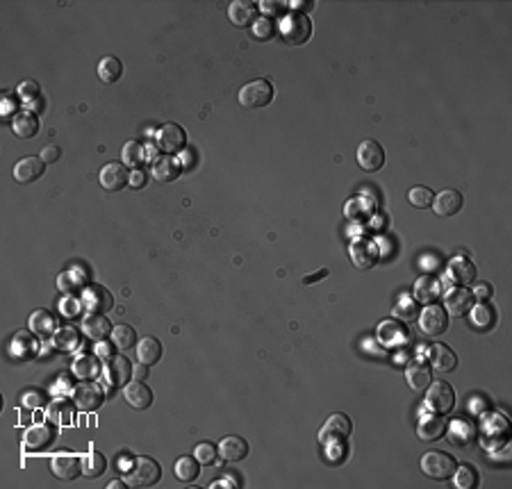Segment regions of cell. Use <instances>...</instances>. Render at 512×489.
I'll return each mask as SVG.
<instances>
[{
    "label": "cell",
    "instance_id": "60",
    "mask_svg": "<svg viewBox=\"0 0 512 489\" xmlns=\"http://www.w3.org/2000/svg\"><path fill=\"white\" fill-rule=\"evenodd\" d=\"M125 487H127V483H123V480H112L108 485V489H125Z\"/></svg>",
    "mask_w": 512,
    "mask_h": 489
},
{
    "label": "cell",
    "instance_id": "58",
    "mask_svg": "<svg viewBox=\"0 0 512 489\" xmlns=\"http://www.w3.org/2000/svg\"><path fill=\"white\" fill-rule=\"evenodd\" d=\"M260 7L266 11V14H281V5L278 3H260Z\"/></svg>",
    "mask_w": 512,
    "mask_h": 489
},
{
    "label": "cell",
    "instance_id": "40",
    "mask_svg": "<svg viewBox=\"0 0 512 489\" xmlns=\"http://www.w3.org/2000/svg\"><path fill=\"white\" fill-rule=\"evenodd\" d=\"M121 75H123V64H121L119 57L108 55V57H103V60L98 62V78L103 80V83L112 85V83H116V80H119Z\"/></svg>",
    "mask_w": 512,
    "mask_h": 489
},
{
    "label": "cell",
    "instance_id": "9",
    "mask_svg": "<svg viewBox=\"0 0 512 489\" xmlns=\"http://www.w3.org/2000/svg\"><path fill=\"white\" fill-rule=\"evenodd\" d=\"M410 340V332H408V325L399 319H387L378 325V342L387 348H399L403 344H408Z\"/></svg>",
    "mask_w": 512,
    "mask_h": 489
},
{
    "label": "cell",
    "instance_id": "41",
    "mask_svg": "<svg viewBox=\"0 0 512 489\" xmlns=\"http://www.w3.org/2000/svg\"><path fill=\"white\" fill-rule=\"evenodd\" d=\"M108 469V460L100 451H89L87 456H83V473L87 478H100Z\"/></svg>",
    "mask_w": 512,
    "mask_h": 489
},
{
    "label": "cell",
    "instance_id": "55",
    "mask_svg": "<svg viewBox=\"0 0 512 489\" xmlns=\"http://www.w3.org/2000/svg\"><path fill=\"white\" fill-rule=\"evenodd\" d=\"M146 376H148V364L139 362V364L132 367V378H135V380H144Z\"/></svg>",
    "mask_w": 512,
    "mask_h": 489
},
{
    "label": "cell",
    "instance_id": "31",
    "mask_svg": "<svg viewBox=\"0 0 512 489\" xmlns=\"http://www.w3.org/2000/svg\"><path fill=\"white\" fill-rule=\"evenodd\" d=\"M57 328V319L48 310H37L30 314V332H34L37 337H55Z\"/></svg>",
    "mask_w": 512,
    "mask_h": 489
},
{
    "label": "cell",
    "instance_id": "16",
    "mask_svg": "<svg viewBox=\"0 0 512 489\" xmlns=\"http://www.w3.org/2000/svg\"><path fill=\"white\" fill-rule=\"evenodd\" d=\"M114 305V298L112 294L108 292L105 287L100 285H89L83 294V307L89 312V314H105L110 312Z\"/></svg>",
    "mask_w": 512,
    "mask_h": 489
},
{
    "label": "cell",
    "instance_id": "50",
    "mask_svg": "<svg viewBox=\"0 0 512 489\" xmlns=\"http://www.w3.org/2000/svg\"><path fill=\"white\" fill-rule=\"evenodd\" d=\"M251 32H253V37L255 39H271L273 34H276V28H273V23L269 19H260V21H255L253 26H251Z\"/></svg>",
    "mask_w": 512,
    "mask_h": 489
},
{
    "label": "cell",
    "instance_id": "59",
    "mask_svg": "<svg viewBox=\"0 0 512 489\" xmlns=\"http://www.w3.org/2000/svg\"><path fill=\"white\" fill-rule=\"evenodd\" d=\"M325 275H328V271H325V269H321L319 273H314V275H308L303 283H305V285H312V283H317L319 278H325Z\"/></svg>",
    "mask_w": 512,
    "mask_h": 489
},
{
    "label": "cell",
    "instance_id": "38",
    "mask_svg": "<svg viewBox=\"0 0 512 489\" xmlns=\"http://www.w3.org/2000/svg\"><path fill=\"white\" fill-rule=\"evenodd\" d=\"M374 198L371 196H357V198H351V201L346 203V216L353 219V221H362V219H369L371 212H374Z\"/></svg>",
    "mask_w": 512,
    "mask_h": 489
},
{
    "label": "cell",
    "instance_id": "3",
    "mask_svg": "<svg viewBox=\"0 0 512 489\" xmlns=\"http://www.w3.org/2000/svg\"><path fill=\"white\" fill-rule=\"evenodd\" d=\"M237 98H239V105H244V107H249V110L266 107V105L273 100V85L264 78L251 80V83H246L239 89Z\"/></svg>",
    "mask_w": 512,
    "mask_h": 489
},
{
    "label": "cell",
    "instance_id": "47",
    "mask_svg": "<svg viewBox=\"0 0 512 489\" xmlns=\"http://www.w3.org/2000/svg\"><path fill=\"white\" fill-rule=\"evenodd\" d=\"M194 458L201 464H205V467H209V464H214L219 460V446L209 444V441H201L194 451Z\"/></svg>",
    "mask_w": 512,
    "mask_h": 489
},
{
    "label": "cell",
    "instance_id": "53",
    "mask_svg": "<svg viewBox=\"0 0 512 489\" xmlns=\"http://www.w3.org/2000/svg\"><path fill=\"white\" fill-rule=\"evenodd\" d=\"M146 182H148V171H144V169L130 171V187L142 189V187H146Z\"/></svg>",
    "mask_w": 512,
    "mask_h": 489
},
{
    "label": "cell",
    "instance_id": "33",
    "mask_svg": "<svg viewBox=\"0 0 512 489\" xmlns=\"http://www.w3.org/2000/svg\"><path fill=\"white\" fill-rule=\"evenodd\" d=\"M439 296H442V283L437 280V278H433V275H422V278H419L417 285H414V298L419 303H426V305H430V303H435Z\"/></svg>",
    "mask_w": 512,
    "mask_h": 489
},
{
    "label": "cell",
    "instance_id": "43",
    "mask_svg": "<svg viewBox=\"0 0 512 489\" xmlns=\"http://www.w3.org/2000/svg\"><path fill=\"white\" fill-rule=\"evenodd\" d=\"M419 305H422V303H419L417 298L403 294L399 298L397 305H394V317H397L399 321H403V323H408V321L419 317V312H422V310H419Z\"/></svg>",
    "mask_w": 512,
    "mask_h": 489
},
{
    "label": "cell",
    "instance_id": "37",
    "mask_svg": "<svg viewBox=\"0 0 512 489\" xmlns=\"http://www.w3.org/2000/svg\"><path fill=\"white\" fill-rule=\"evenodd\" d=\"M160 357H162V344L160 340H155V337H144L142 342L137 344V359L142 364H155L160 362Z\"/></svg>",
    "mask_w": 512,
    "mask_h": 489
},
{
    "label": "cell",
    "instance_id": "10",
    "mask_svg": "<svg viewBox=\"0 0 512 489\" xmlns=\"http://www.w3.org/2000/svg\"><path fill=\"white\" fill-rule=\"evenodd\" d=\"M348 255H351V262L357 266V269H371V266H374L380 258L378 246L367 237L353 239L351 248H348Z\"/></svg>",
    "mask_w": 512,
    "mask_h": 489
},
{
    "label": "cell",
    "instance_id": "32",
    "mask_svg": "<svg viewBox=\"0 0 512 489\" xmlns=\"http://www.w3.org/2000/svg\"><path fill=\"white\" fill-rule=\"evenodd\" d=\"M11 130H14V135L21 139H30L39 132V119L30 110L16 112L14 119H11Z\"/></svg>",
    "mask_w": 512,
    "mask_h": 489
},
{
    "label": "cell",
    "instance_id": "61",
    "mask_svg": "<svg viewBox=\"0 0 512 489\" xmlns=\"http://www.w3.org/2000/svg\"><path fill=\"white\" fill-rule=\"evenodd\" d=\"M212 487H237L232 480H216V483H212Z\"/></svg>",
    "mask_w": 512,
    "mask_h": 489
},
{
    "label": "cell",
    "instance_id": "11",
    "mask_svg": "<svg viewBox=\"0 0 512 489\" xmlns=\"http://www.w3.org/2000/svg\"><path fill=\"white\" fill-rule=\"evenodd\" d=\"M125 184H130V171L123 162H110L100 169V187L105 191H121Z\"/></svg>",
    "mask_w": 512,
    "mask_h": 489
},
{
    "label": "cell",
    "instance_id": "12",
    "mask_svg": "<svg viewBox=\"0 0 512 489\" xmlns=\"http://www.w3.org/2000/svg\"><path fill=\"white\" fill-rule=\"evenodd\" d=\"M357 164L365 171H380L385 164V148H382L374 139H367L357 146Z\"/></svg>",
    "mask_w": 512,
    "mask_h": 489
},
{
    "label": "cell",
    "instance_id": "27",
    "mask_svg": "<svg viewBox=\"0 0 512 489\" xmlns=\"http://www.w3.org/2000/svg\"><path fill=\"white\" fill-rule=\"evenodd\" d=\"M123 396L132 410H146V407L153 403V391H150V387L144 385L142 380H135L130 385H125Z\"/></svg>",
    "mask_w": 512,
    "mask_h": 489
},
{
    "label": "cell",
    "instance_id": "39",
    "mask_svg": "<svg viewBox=\"0 0 512 489\" xmlns=\"http://www.w3.org/2000/svg\"><path fill=\"white\" fill-rule=\"evenodd\" d=\"M150 153H153V148H150V146L146 148V146H142L139 142H127V144L123 146L121 157H123V164H125V167H139V164H144L148 157H153Z\"/></svg>",
    "mask_w": 512,
    "mask_h": 489
},
{
    "label": "cell",
    "instance_id": "23",
    "mask_svg": "<svg viewBox=\"0 0 512 489\" xmlns=\"http://www.w3.org/2000/svg\"><path fill=\"white\" fill-rule=\"evenodd\" d=\"M446 273L451 280L458 285H471L476 280V266L464 258V255H456V258L449 262Z\"/></svg>",
    "mask_w": 512,
    "mask_h": 489
},
{
    "label": "cell",
    "instance_id": "19",
    "mask_svg": "<svg viewBox=\"0 0 512 489\" xmlns=\"http://www.w3.org/2000/svg\"><path fill=\"white\" fill-rule=\"evenodd\" d=\"M255 16H258V5L249 3V0H232L228 7V19L232 26H237V28L253 26Z\"/></svg>",
    "mask_w": 512,
    "mask_h": 489
},
{
    "label": "cell",
    "instance_id": "21",
    "mask_svg": "<svg viewBox=\"0 0 512 489\" xmlns=\"http://www.w3.org/2000/svg\"><path fill=\"white\" fill-rule=\"evenodd\" d=\"M417 435L424 441H437L439 437L446 435V424L442 414H424L417 424Z\"/></svg>",
    "mask_w": 512,
    "mask_h": 489
},
{
    "label": "cell",
    "instance_id": "42",
    "mask_svg": "<svg viewBox=\"0 0 512 489\" xmlns=\"http://www.w3.org/2000/svg\"><path fill=\"white\" fill-rule=\"evenodd\" d=\"M176 478L180 480V483H194L196 478H199V473H201V462L196 460V458H180L178 462H176Z\"/></svg>",
    "mask_w": 512,
    "mask_h": 489
},
{
    "label": "cell",
    "instance_id": "57",
    "mask_svg": "<svg viewBox=\"0 0 512 489\" xmlns=\"http://www.w3.org/2000/svg\"><path fill=\"white\" fill-rule=\"evenodd\" d=\"M96 355H100L103 359H108V357H112V346H108V344H103V342H98V346H96Z\"/></svg>",
    "mask_w": 512,
    "mask_h": 489
},
{
    "label": "cell",
    "instance_id": "35",
    "mask_svg": "<svg viewBox=\"0 0 512 489\" xmlns=\"http://www.w3.org/2000/svg\"><path fill=\"white\" fill-rule=\"evenodd\" d=\"M34 332H26V330H21L14 335V340H11V346H9V351L14 357H21V359H30L34 357V353H37V340L32 337Z\"/></svg>",
    "mask_w": 512,
    "mask_h": 489
},
{
    "label": "cell",
    "instance_id": "25",
    "mask_svg": "<svg viewBox=\"0 0 512 489\" xmlns=\"http://www.w3.org/2000/svg\"><path fill=\"white\" fill-rule=\"evenodd\" d=\"M150 176H153L157 182H171L180 176V164L176 157L171 155H160L153 159V164H150Z\"/></svg>",
    "mask_w": 512,
    "mask_h": 489
},
{
    "label": "cell",
    "instance_id": "18",
    "mask_svg": "<svg viewBox=\"0 0 512 489\" xmlns=\"http://www.w3.org/2000/svg\"><path fill=\"white\" fill-rule=\"evenodd\" d=\"M471 305H474V292H469L467 287H453L451 292H446V298H444L446 314L462 317V314L469 312Z\"/></svg>",
    "mask_w": 512,
    "mask_h": 489
},
{
    "label": "cell",
    "instance_id": "13",
    "mask_svg": "<svg viewBox=\"0 0 512 489\" xmlns=\"http://www.w3.org/2000/svg\"><path fill=\"white\" fill-rule=\"evenodd\" d=\"M103 401H105V394L98 385H94V382H80V385L73 389V403L78 410H83V412L98 410Z\"/></svg>",
    "mask_w": 512,
    "mask_h": 489
},
{
    "label": "cell",
    "instance_id": "22",
    "mask_svg": "<svg viewBox=\"0 0 512 489\" xmlns=\"http://www.w3.org/2000/svg\"><path fill=\"white\" fill-rule=\"evenodd\" d=\"M428 359H430V367H433L435 371H439V374H449V371H453L458 367V357L456 353L451 351L449 346L444 344H433L428 348Z\"/></svg>",
    "mask_w": 512,
    "mask_h": 489
},
{
    "label": "cell",
    "instance_id": "2",
    "mask_svg": "<svg viewBox=\"0 0 512 489\" xmlns=\"http://www.w3.org/2000/svg\"><path fill=\"white\" fill-rule=\"evenodd\" d=\"M353 421L346 414H333L325 419V424L319 433V441L325 448H340L344 446V441L351 437Z\"/></svg>",
    "mask_w": 512,
    "mask_h": 489
},
{
    "label": "cell",
    "instance_id": "15",
    "mask_svg": "<svg viewBox=\"0 0 512 489\" xmlns=\"http://www.w3.org/2000/svg\"><path fill=\"white\" fill-rule=\"evenodd\" d=\"M51 471L60 480H75L83 473V458L73 456V453H57L51 460Z\"/></svg>",
    "mask_w": 512,
    "mask_h": 489
},
{
    "label": "cell",
    "instance_id": "1",
    "mask_svg": "<svg viewBox=\"0 0 512 489\" xmlns=\"http://www.w3.org/2000/svg\"><path fill=\"white\" fill-rule=\"evenodd\" d=\"M160 478H162V469L153 458H144V456L135 458L130 462V467L125 469V483L130 487L146 489V487L157 485Z\"/></svg>",
    "mask_w": 512,
    "mask_h": 489
},
{
    "label": "cell",
    "instance_id": "20",
    "mask_svg": "<svg viewBox=\"0 0 512 489\" xmlns=\"http://www.w3.org/2000/svg\"><path fill=\"white\" fill-rule=\"evenodd\" d=\"M430 205L437 216H453L462 209V194L456 189H442Z\"/></svg>",
    "mask_w": 512,
    "mask_h": 489
},
{
    "label": "cell",
    "instance_id": "52",
    "mask_svg": "<svg viewBox=\"0 0 512 489\" xmlns=\"http://www.w3.org/2000/svg\"><path fill=\"white\" fill-rule=\"evenodd\" d=\"M46 164H53V162H57L62 157V150H60V146H55V144H48V146H43V150H41V155H39Z\"/></svg>",
    "mask_w": 512,
    "mask_h": 489
},
{
    "label": "cell",
    "instance_id": "24",
    "mask_svg": "<svg viewBox=\"0 0 512 489\" xmlns=\"http://www.w3.org/2000/svg\"><path fill=\"white\" fill-rule=\"evenodd\" d=\"M55 437H57V430L53 426L41 424V426H32L26 433V437H23V441H26V446L30 451H43L53 444Z\"/></svg>",
    "mask_w": 512,
    "mask_h": 489
},
{
    "label": "cell",
    "instance_id": "36",
    "mask_svg": "<svg viewBox=\"0 0 512 489\" xmlns=\"http://www.w3.org/2000/svg\"><path fill=\"white\" fill-rule=\"evenodd\" d=\"M71 371H73V376L80 378V380H91V378H96L98 376V371H100V364H98V357L96 355H78L73 359V364H71Z\"/></svg>",
    "mask_w": 512,
    "mask_h": 489
},
{
    "label": "cell",
    "instance_id": "28",
    "mask_svg": "<svg viewBox=\"0 0 512 489\" xmlns=\"http://www.w3.org/2000/svg\"><path fill=\"white\" fill-rule=\"evenodd\" d=\"M83 332L91 342L98 344L105 340V337L112 335V325L108 319H105V314H89V317L83 321Z\"/></svg>",
    "mask_w": 512,
    "mask_h": 489
},
{
    "label": "cell",
    "instance_id": "30",
    "mask_svg": "<svg viewBox=\"0 0 512 489\" xmlns=\"http://www.w3.org/2000/svg\"><path fill=\"white\" fill-rule=\"evenodd\" d=\"M446 433L453 444H458L462 448L471 446L476 439V428L469 421H462V419H453V421L446 426Z\"/></svg>",
    "mask_w": 512,
    "mask_h": 489
},
{
    "label": "cell",
    "instance_id": "14",
    "mask_svg": "<svg viewBox=\"0 0 512 489\" xmlns=\"http://www.w3.org/2000/svg\"><path fill=\"white\" fill-rule=\"evenodd\" d=\"M103 376L112 387H123L132 376V364L127 362L123 355H112V357L105 359Z\"/></svg>",
    "mask_w": 512,
    "mask_h": 489
},
{
    "label": "cell",
    "instance_id": "7",
    "mask_svg": "<svg viewBox=\"0 0 512 489\" xmlns=\"http://www.w3.org/2000/svg\"><path fill=\"white\" fill-rule=\"evenodd\" d=\"M281 32L285 41L294 43V46H301L310 39L312 34V21L303 14V11H292V14H287L283 26H281Z\"/></svg>",
    "mask_w": 512,
    "mask_h": 489
},
{
    "label": "cell",
    "instance_id": "45",
    "mask_svg": "<svg viewBox=\"0 0 512 489\" xmlns=\"http://www.w3.org/2000/svg\"><path fill=\"white\" fill-rule=\"evenodd\" d=\"M453 485L458 489H471L479 485V471H476L471 464H460V467L453 469Z\"/></svg>",
    "mask_w": 512,
    "mask_h": 489
},
{
    "label": "cell",
    "instance_id": "5",
    "mask_svg": "<svg viewBox=\"0 0 512 489\" xmlns=\"http://www.w3.org/2000/svg\"><path fill=\"white\" fill-rule=\"evenodd\" d=\"M422 471L428 475V478L435 480H446L449 475L456 469V460H453L449 453L444 451H428L422 456Z\"/></svg>",
    "mask_w": 512,
    "mask_h": 489
},
{
    "label": "cell",
    "instance_id": "44",
    "mask_svg": "<svg viewBox=\"0 0 512 489\" xmlns=\"http://www.w3.org/2000/svg\"><path fill=\"white\" fill-rule=\"evenodd\" d=\"M112 344H114V348H119V351H130V348L137 344V332L125 323L114 325L112 328Z\"/></svg>",
    "mask_w": 512,
    "mask_h": 489
},
{
    "label": "cell",
    "instance_id": "17",
    "mask_svg": "<svg viewBox=\"0 0 512 489\" xmlns=\"http://www.w3.org/2000/svg\"><path fill=\"white\" fill-rule=\"evenodd\" d=\"M46 171V162L37 155H28L19 159L14 164V180L21 184H30L34 180H39Z\"/></svg>",
    "mask_w": 512,
    "mask_h": 489
},
{
    "label": "cell",
    "instance_id": "4",
    "mask_svg": "<svg viewBox=\"0 0 512 489\" xmlns=\"http://www.w3.org/2000/svg\"><path fill=\"white\" fill-rule=\"evenodd\" d=\"M426 407L430 412L435 414H449L453 410V405H456V391L444 380H437V382H430L426 387Z\"/></svg>",
    "mask_w": 512,
    "mask_h": 489
},
{
    "label": "cell",
    "instance_id": "56",
    "mask_svg": "<svg viewBox=\"0 0 512 489\" xmlns=\"http://www.w3.org/2000/svg\"><path fill=\"white\" fill-rule=\"evenodd\" d=\"M490 294H492V287H490V285H485V283H483V285H476V296H479V298L485 300V298H490Z\"/></svg>",
    "mask_w": 512,
    "mask_h": 489
},
{
    "label": "cell",
    "instance_id": "26",
    "mask_svg": "<svg viewBox=\"0 0 512 489\" xmlns=\"http://www.w3.org/2000/svg\"><path fill=\"white\" fill-rule=\"evenodd\" d=\"M249 456V444L244 437H237V435H230L226 439H221L219 444V458L226 460V462H239Z\"/></svg>",
    "mask_w": 512,
    "mask_h": 489
},
{
    "label": "cell",
    "instance_id": "51",
    "mask_svg": "<svg viewBox=\"0 0 512 489\" xmlns=\"http://www.w3.org/2000/svg\"><path fill=\"white\" fill-rule=\"evenodd\" d=\"M19 94H21V98L26 100L28 105H37L39 98H41V91H39L37 85L32 83V80H28V83H23V85H21Z\"/></svg>",
    "mask_w": 512,
    "mask_h": 489
},
{
    "label": "cell",
    "instance_id": "46",
    "mask_svg": "<svg viewBox=\"0 0 512 489\" xmlns=\"http://www.w3.org/2000/svg\"><path fill=\"white\" fill-rule=\"evenodd\" d=\"M80 344V335L75 328H62L55 332V346L60 351H75Z\"/></svg>",
    "mask_w": 512,
    "mask_h": 489
},
{
    "label": "cell",
    "instance_id": "54",
    "mask_svg": "<svg viewBox=\"0 0 512 489\" xmlns=\"http://www.w3.org/2000/svg\"><path fill=\"white\" fill-rule=\"evenodd\" d=\"M21 403L28 407H39V405H43V394H26L21 399Z\"/></svg>",
    "mask_w": 512,
    "mask_h": 489
},
{
    "label": "cell",
    "instance_id": "6",
    "mask_svg": "<svg viewBox=\"0 0 512 489\" xmlns=\"http://www.w3.org/2000/svg\"><path fill=\"white\" fill-rule=\"evenodd\" d=\"M419 330H422L426 337H439L444 335L449 328V314L442 305H435L430 303L422 312H419Z\"/></svg>",
    "mask_w": 512,
    "mask_h": 489
},
{
    "label": "cell",
    "instance_id": "49",
    "mask_svg": "<svg viewBox=\"0 0 512 489\" xmlns=\"http://www.w3.org/2000/svg\"><path fill=\"white\" fill-rule=\"evenodd\" d=\"M48 416L53 419L57 426H64V424L71 421V410H68L66 403L57 401V403H53V405L48 407Z\"/></svg>",
    "mask_w": 512,
    "mask_h": 489
},
{
    "label": "cell",
    "instance_id": "29",
    "mask_svg": "<svg viewBox=\"0 0 512 489\" xmlns=\"http://www.w3.org/2000/svg\"><path fill=\"white\" fill-rule=\"evenodd\" d=\"M405 380H408V385L414 391H424L430 382H433V374H430V369H428L426 362L414 359V362L408 364V369H405Z\"/></svg>",
    "mask_w": 512,
    "mask_h": 489
},
{
    "label": "cell",
    "instance_id": "34",
    "mask_svg": "<svg viewBox=\"0 0 512 489\" xmlns=\"http://www.w3.org/2000/svg\"><path fill=\"white\" fill-rule=\"evenodd\" d=\"M496 321V312L494 307L490 305V303H476V305L469 307V323H471V328H479V330H487V328H492Z\"/></svg>",
    "mask_w": 512,
    "mask_h": 489
},
{
    "label": "cell",
    "instance_id": "48",
    "mask_svg": "<svg viewBox=\"0 0 512 489\" xmlns=\"http://www.w3.org/2000/svg\"><path fill=\"white\" fill-rule=\"evenodd\" d=\"M433 191H430L428 187H412L410 191H408V201H410V205H414V207H428L430 203H433Z\"/></svg>",
    "mask_w": 512,
    "mask_h": 489
},
{
    "label": "cell",
    "instance_id": "8",
    "mask_svg": "<svg viewBox=\"0 0 512 489\" xmlns=\"http://www.w3.org/2000/svg\"><path fill=\"white\" fill-rule=\"evenodd\" d=\"M155 142L164 155H176L187 146V132H184V127L178 123H164L157 130Z\"/></svg>",
    "mask_w": 512,
    "mask_h": 489
}]
</instances>
